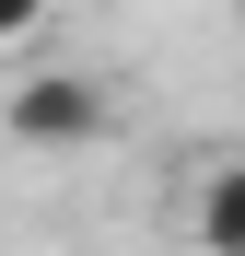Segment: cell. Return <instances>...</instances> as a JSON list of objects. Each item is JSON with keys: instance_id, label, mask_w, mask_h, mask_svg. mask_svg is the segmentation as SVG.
Segmentation results:
<instances>
[{"instance_id": "2", "label": "cell", "mask_w": 245, "mask_h": 256, "mask_svg": "<svg viewBox=\"0 0 245 256\" xmlns=\"http://www.w3.org/2000/svg\"><path fill=\"white\" fill-rule=\"evenodd\" d=\"M198 256H245V163H222L210 186H198Z\"/></svg>"}, {"instance_id": "1", "label": "cell", "mask_w": 245, "mask_h": 256, "mask_svg": "<svg viewBox=\"0 0 245 256\" xmlns=\"http://www.w3.org/2000/svg\"><path fill=\"white\" fill-rule=\"evenodd\" d=\"M12 140H24V152H82V140H105V82L35 70L24 94H12Z\"/></svg>"}, {"instance_id": "3", "label": "cell", "mask_w": 245, "mask_h": 256, "mask_svg": "<svg viewBox=\"0 0 245 256\" xmlns=\"http://www.w3.org/2000/svg\"><path fill=\"white\" fill-rule=\"evenodd\" d=\"M47 24V0H0V47H12V35H35Z\"/></svg>"}]
</instances>
